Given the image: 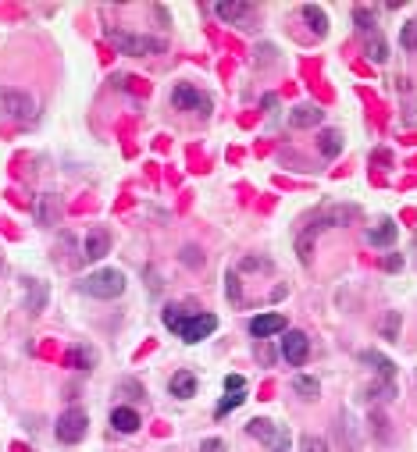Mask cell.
<instances>
[{
  "instance_id": "cell-1",
  "label": "cell",
  "mask_w": 417,
  "mask_h": 452,
  "mask_svg": "<svg viewBox=\"0 0 417 452\" xmlns=\"http://www.w3.org/2000/svg\"><path fill=\"white\" fill-rule=\"evenodd\" d=\"M79 289L93 299H118L125 292V274L115 271V267H103V271H93L79 281Z\"/></svg>"
},
{
  "instance_id": "cell-2",
  "label": "cell",
  "mask_w": 417,
  "mask_h": 452,
  "mask_svg": "<svg viewBox=\"0 0 417 452\" xmlns=\"http://www.w3.org/2000/svg\"><path fill=\"white\" fill-rule=\"evenodd\" d=\"M246 434H253L260 445L271 448V452H289V445H293L289 427L278 424V420H268V417H253V420L246 424Z\"/></svg>"
},
{
  "instance_id": "cell-3",
  "label": "cell",
  "mask_w": 417,
  "mask_h": 452,
  "mask_svg": "<svg viewBox=\"0 0 417 452\" xmlns=\"http://www.w3.org/2000/svg\"><path fill=\"white\" fill-rule=\"evenodd\" d=\"M0 115L15 122H29L36 115V100L22 89H0Z\"/></svg>"
},
{
  "instance_id": "cell-4",
  "label": "cell",
  "mask_w": 417,
  "mask_h": 452,
  "mask_svg": "<svg viewBox=\"0 0 417 452\" xmlns=\"http://www.w3.org/2000/svg\"><path fill=\"white\" fill-rule=\"evenodd\" d=\"M111 43L122 50V53H132V58H150V53H161V39H150V36H129V32H118V29H108Z\"/></svg>"
},
{
  "instance_id": "cell-5",
  "label": "cell",
  "mask_w": 417,
  "mask_h": 452,
  "mask_svg": "<svg viewBox=\"0 0 417 452\" xmlns=\"http://www.w3.org/2000/svg\"><path fill=\"white\" fill-rule=\"evenodd\" d=\"M58 438L65 441V445H75V441H82L86 438V431H89V417L82 413V410H68V413H61V420H58Z\"/></svg>"
},
{
  "instance_id": "cell-6",
  "label": "cell",
  "mask_w": 417,
  "mask_h": 452,
  "mask_svg": "<svg viewBox=\"0 0 417 452\" xmlns=\"http://www.w3.org/2000/svg\"><path fill=\"white\" fill-rule=\"evenodd\" d=\"M172 103H175V110H200V115L211 110V100H207L193 82H179L175 93H172Z\"/></svg>"
},
{
  "instance_id": "cell-7",
  "label": "cell",
  "mask_w": 417,
  "mask_h": 452,
  "mask_svg": "<svg viewBox=\"0 0 417 452\" xmlns=\"http://www.w3.org/2000/svg\"><path fill=\"white\" fill-rule=\"evenodd\" d=\"M218 328V317L214 314H193L182 328H179V335L186 338V342H203L207 335H211Z\"/></svg>"
},
{
  "instance_id": "cell-8",
  "label": "cell",
  "mask_w": 417,
  "mask_h": 452,
  "mask_svg": "<svg viewBox=\"0 0 417 452\" xmlns=\"http://www.w3.org/2000/svg\"><path fill=\"white\" fill-rule=\"evenodd\" d=\"M278 331H286V314H257L253 321H250V335L253 338H271V335H278Z\"/></svg>"
},
{
  "instance_id": "cell-9",
  "label": "cell",
  "mask_w": 417,
  "mask_h": 452,
  "mask_svg": "<svg viewBox=\"0 0 417 452\" xmlns=\"http://www.w3.org/2000/svg\"><path fill=\"white\" fill-rule=\"evenodd\" d=\"M282 353H286V360L289 363H303L307 360V353H310V342H307V335L303 331H286V338H282Z\"/></svg>"
},
{
  "instance_id": "cell-10",
  "label": "cell",
  "mask_w": 417,
  "mask_h": 452,
  "mask_svg": "<svg viewBox=\"0 0 417 452\" xmlns=\"http://www.w3.org/2000/svg\"><path fill=\"white\" fill-rule=\"evenodd\" d=\"M111 253V232L108 228H93L86 235V260H100Z\"/></svg>"
},
{
  "instance_id": "cell-11",
  "label": "cell",
  "mask_w": 417,
  "mask_h": 452,
  "mask_svg": "<svg viewBox=\"0 0 417 452\" xmlns=\"http://www.w3.org/2000/svg\"><path fill=\"white\" fill-rule=\"evenodd\" d=\"M168 388H172L175 399H189V395H196V377L189 370H175L172 381H168Z\"/></svg>"
},
{
  "instance_id": "cell-12",
  "label": "cell",
  "mask_w": 417,
  "mask_h": 452,
  "mask_svg": "<svg viewBox=\"0 0 417 452\" xmlns=\"http://www.w3.org/2000/svg\"><path fill=\"white\" fill-rule=\"evenodd\" d=\"M360 363H371V367H375V374H378L382 381H392V374H396V363H392L389 356L375 353V349H368V353H360Z\"/></svg>"
},
{
  "instance_id": "cell-13",
  "label": "cell",
  "mask_w": 417,
  "mask_h": 452,
  "mask_svg": "<svg viewBox=\"0 0 417 452\" xmlns=\"http://www.w3.org/2000/svg\"><path fill=\"white\" fill-rule=\"evenodd\" d=\"M111 424H115V431L132 434V431H139V413H136L132 406H118V410L111 413Z\"/></svg>"
},
{
  "instance_id": "cell-14",
  "label": "cell",
  "mask_w": 417,
  "mask_h": 452,
  "mask_svg": "<svg viewBox=\"0 0 417 452\" xmlns=\"http://www.w3.org/2000/svg\"><path fill=\"white\" fill-rule=\"evenodd\" d=\"M325 115L314 107V103H303V107H296L293 115H289V122H293V129H307V125H318Z\"/></svg>"
},
{
  "instance_id": "cell-15",
  "label": "cell",
  "mask_w": 417,
  "mask_h": 452,
  "mask_svg": "<svg viewBox=\"0 0 417 452\" xmlns=\"http://www.w3.org/2000/svg\"><path fill=\"white\" fill-rule=\"evenodd\" d=\"M303 18L310 22V32H314L318 39L328 32V18H325V11H321L318 4H303Z\"/></svg>"
},
{
  "instance_id": "cell-16",
  "label": "cell",
  "mask_w": 417,
  "mask_h": 452,
  "mask_svg": "<svg viewBox=\"0 0 417 452\" xmlns=\"http://www.w3.org/2000/svg\"><path fill=\"white\" fill-rule=\"evenodd\" d=\"M396 235H399V228H396L392 221H382L378 228H371V232H368L371 246H392V243H396Z\"/></svg>"
},
{
  "instance_id": "cell-17",
  "label": "cell",
  "mask_w": 417,
  "mask_h": 452,
  "mask_svg": "<svg viewBox=\"0 0 417 452\" xmlns=\"http://www.w3.org/2000/svg\"><path fill=\"white\" fill-rule=\"evenodd\" d=\"M58 214H61V203H58V196H43V200H39V207H36V217H39V224H54V221H58Z\"/></svg>"
},
{
  "instance_id": "cell-18",
  "label": "cell",
  "mask_w": 417,
  "mask_h": 452,
  "mask_svg": "<svg viewBox=\"0 0 417 452\" xmlns=\"http://www.w3.org/2000/svg\"><path fill=\"white\" fill-rule=\"evenodd\" d=\"M293 388L303 395V399H318V395H321L318 377H310V374H296V377H293Z\"/></svg>"
},
{
  "instance_id": "cell-19",
  "label": "cell",
  "mask_w": 417,
  "mask_h": 452,
  "mask_svg": "<svg viewBox=\"0 0 417 452\" xmlns=\"http://www.w3.org/2000/svg\"><path fill=\"white\" fill-rule=\"evenodd\" d=\"M364 53H368V58H371L375 65H382V61L389 58V46H385V39L375 32V36H368V39H364Z\"/></svg>"
},
{
  "instance_id": "cell-20",
  "label": "cell",
  "mask_w": 417,
  "mask_h": 452,
  "mask_svg": "<svg viewBox=\"0 0 417 452\" xmlns=\"http://www.w3.org/2000/svg\"><path fill=\"white\" fill-rule=\"evenodd\" d=\"M318 146H321V153H325V157H339V153H342V132L325 129V132H321V139H318Z\"/></svg>"
},
{
  "instance_id": "cell-21",
  "label": "cell",
  "mask_w": 417,
  "mask_h": 452,
  "mask_svg": "<svg viewBox=\"0 0 417 452\" xmlns=\"http://www.w3.org/2000/svg\"><path fill=\"white\" fill-rule=\"evenodd\" d=\"M189 317H193V310H186L182 303H172V306L165 310V324H168L172 331H179V328H182V324H186Z\"/></svg>"
},
{
  "instance_id": "cell-22",
  "label": "cell",
  "mask_w": 417,
  "mask_h": 452,
  "mask_svg": "<svg viewBox=\"0 0 417 452\" xmlns=\"http://www.w3.org/2000/svg\"><path fill=\"white\" fill-rule=\"evenodd\" d=\"M243 403H246V392H229L225 399L214 406V417H225V413H232V410H236V406H243Z\"/></svg>"
},
{
  "instance_id": "cell-23",
  "label": "cell",
  "mask_w": 417,
  "mask_h": 452,
  "mask_svg": "<svg viewBox=\"0 0 417 452\" xmlns=\"http://www.w3.org/2000/svg\"><path fill=\"white\" fill-rule=\"evenodd\" d=\"M353 18H357V29L364 32V36H375L378 29H375V15H371V8H357L353 11Z\"/></svg>"
},
{
  "instance_id": "cell-24",
  "label": "cell",
  "mask_w": 417,
  "mask_h": 452,
  "mask_svg": "<svg viewBox=\"0 0 417 452\" xmlns=\"http://www.w3.org/2000/svg\"><path fill=\"white\" fill-rule=\"evenodd\" d=\"M46 303V285H39V281H29V310L39 314Z\"/></svg>"
},
{
  "instance_id": "cell-25",
  "label": "cell",
  "mask_w": 417,
  "mask_h": 452,
  "mask_svg": "<svg viewBox=\"0 0 417 452\" xmlns=\"http://www.w3.org/2000/svg\"><path fill=\"white\" fill-rule=\"evenodd\" d=\"M214 11H218V18H225V22H236L239 15H246V4H218Z\"/></svg>"
},
{
  "instance_id": "cell-26",
  "label": "cell",
  "mask_w": 417,
  "mask_h": 452,
  "mask_svg": "<svg viewBox=\"0 0 417 452\" xmlns=\"http://www.w3.org/2000/svg\"><path fill=\"white\" fill-rule=\"evenodd\" d=\"M399 43H403L406 50H417V22H406V25H403V32H399Z\"/></svg>"
},
{
  "instance_id": "cell-27",
  "label": "cell",
  "mask_w": 417,
  "mask_h": 452,
  "mask_svg": "<svg viewBox=\"0 0 417 452\" xmlns=\"http://www.w3.org/2000/svg\"><path fill=\"white\" fill-rule=\"evenodd\" d=\"M225 281H229V296H232V303H239V299H243V285H239V274H236V271H229V274H225Z\"/></svg>"
},
{
  "instance_id": "cell-28",
  "label": "cell",
  "mask_w": 417,
  "mask_h": 452,
  "mask_svg": "<svg viewBox=\"0 0 417 452\" xmlns=\"http://www.w3.org/2000/svg\"><path fill=\"white\" fill-rule=\"evenodd\" d=\"M382 335H385V338H396V335H399V314H389V317L382 321Z\"/></svg>"
},
{
  "instance_id": "cell-29",
  "label": "cell",
  "mask_w": 417,
  "mask_h": 452,
  "mask_svg": "<svg viewBox=\"0 0 417 452\" xmlns=\"http://www.w3.org/2000/svg\"><path fill=\"white\" fill-rule=\"evenodd\" d=\"M68 363H79V370H86V367L93 363V356H89L86 349H72V353H68Z\"/></svg>"
},
{
  "instance_id": "cell-30",
  "label": "cell",
  "mask_w": 417,
  "mask_h": 452,
  "mask_svg": "<svg viewBox=\"0 0 417 452\" xmlns=\"http://www.w3.org/2000/svg\"><path fill=\"white\" fill-rule=\"evenodd\" d=\"M303 452H328V445L321 438H303Z\"/></svg>"
},
{
  "instance_id": "cell-31",
  "label": "cell",
  "mask_w": 417,
  "mask_h": 452,
  "mask_svg": "<svg viewBox=\"0 0 417 452\" xmlns=\"http://www.w3.org/2000/svg\"><path fill=\"white\" fill-rule=\"evenodd\" d=\"M200 452H225V441H222V438H207V441L200 445Z\"/></svg>"
},
{
  "instance_id": "cell-32",
  "label": "cell",
  "mask_w": 417,
  "mask_h": 452,
  "mask_svg": "<svg viewBox=\"0 0 417 452\" xmlns=\"http://www.w3.org/2000/svg\"><path fill=\"white\" fill-rule=\"evenodd\" d=\"M243 385H246L243 374H229V377H225V388H229V392H243Z\"/></svg>"
},
{
  "instance_id": "cell-33",
  "label": "cell",
  "mask_w": 417,
  "mask_h": 452,
  "mask_svg": "<svg viewBox=\"0 0 417 452\" xmlns=\"http://www.w3.org/2000/svg\"><path fill=\"white\" fill-rule=\"evenodd\" d=\"M382 267H385V271H399V267H403V257H399V253H392V257H385V260H382Z\"/></svg>"
},
{
  "instance_id": "cell-34",
  "label": "cell",
  "mask_w": 417,
  "mask_h": 452,
  "mask_svg": "<svg viewBox=\"0 0 417 452\" xmlns=\"http://www.w3.org/2000/svg\"><path fill=\"white\" fill-rule=\"evenodd\" d=\"M182 260H186V264H189V260H193V264H200V257H196V250H189V246L182 250Z\"/></svg>"
}]
</instances>
